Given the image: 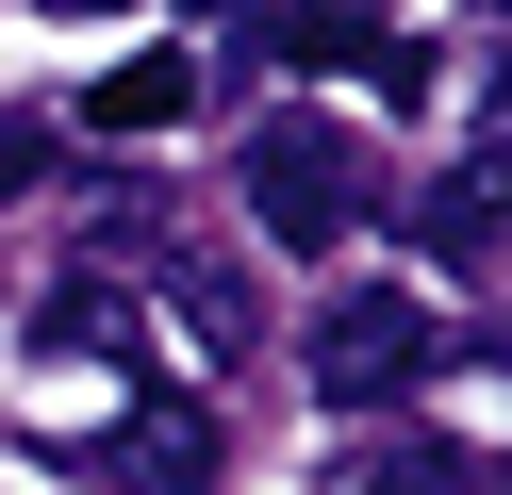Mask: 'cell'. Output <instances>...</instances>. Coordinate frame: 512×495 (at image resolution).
Instances as JSON below:
<instances>
[{
  "instance_id": "6da1fadb",
  "label": "cell",
  "mask_w": 512,
  "mask_h": 495,
  "mask_svg": "<svg viewBox=\"0 0 512 495\" xmlns=\"http://www.w3.org/2000/svg\"><path fill=\"white\" fill-rule=\"evenodd\" d=\"M248 231H265V248H347V231H364V149H347L331 116H265L248 132Z\"/></svg>"
},
{
  "instance_id": "ba28073f",
  "label": "cell",
  "mask_w": 512,
  "mask_h": 495,
  "mask_svg": "<svg viewBox=\"0 0 512 495\" xmlns=\"http://www.w3.org/2000/svg\"><path fill=\"white\" fill-rule=\"evenodd\" d=\"M430 248L446 264H496V165H446L430 182Z\"/></svg>"
},
{
  "instance_id": "5b68a950",
  "label": "cell",
  "mask_w": 512,
  "mask_h": 495,
  "mask_svg": "<svg viewBox=\"0 0 512 495\" xmlns=\"http://www.w3.org/2000/svg\"><path fill=\"white\" fill-rule=\"evenodd\" d=\"M50 347H83V363H149V314H133L116 281H67V297H50Z\"/></svg>"
},
{
  "instance_id": "9c48e42d",
  "label": "cell",
  "mask_w": 512,
  "mask_h": 495,
  "mask_svg": "<svg viewBox=\"0 0 512 495\" xmlns=\"http://www.w3.org/2000/svg\"><path fill=\"white\" fill-rule=\"evenodd\" d=\"M17 182H50V132L34 116H0V198H17Z\"/></svg>"
},
{
  "instance_id": "277c9868",
  "label": "cell",
  "mask_w": 512,
  "mask_h": 495,
  "mask_svg": "<svg viewBox=\"0 0 512 495\" xmlns=\"http://www.w3.org/2000/svg\"><path fill=\"white\" fill-rule=\"evenodd\" d=\"M166 116H199V66H182V50L100 66V99H83V132H166Z\"/></svg>"
},
{
  "instance_id": "8992f818",
  "label": "cell",
  "mask_w": 512,
  "mask_h": 495,
  "mask_svg": "<svg viewBox=\"0 0 512 495\" xmlns=\"http://www.w3.org/2000/svg\"><path fill=\"white\" fill-rule=\"evenodd\" d=\"M331 495H479V462H463V446H413V429H397V446H364Z\"/></svg>"
},
{
  "instance_id": "7a4b0ae2",
  "label": "cell",
  "mask_w": 512,
  "mask_h": 495,
  "mask_svg": "<svg viewBox=\"0 0 512 495\" xmlns=\"http://www.w3.org/2000/svg\"><path fill=\"white\" fill-rule=\"evenodd\" d=\"M314 396H331V413H397L413 380H430L446 363V330H430V297H397V281H347L331 314H314Z\"/></svg>"
},
{
  "instance_id": "30bf717a",
  "label": "cell",
  "mask_w": 512,
  "mask_h": 495,
  "mask_svg": "<svg viewBox=\"0 0 512 495\" xmlns=\"http://www.w3.org/2000/svg\"><path fill=\"white\" fill-rule=\"evenodd\" d=\"M34 17H116V0H34Z\"/></svg>"
},
{
  "instance_id": "8fae6325",
  "label": "cell",
  "mask_w": 512,
  "mask_h": 495,
  "mask_svg": "<svg viewBox=\"0 0 512 495\" xmlns=\"http://www.w3.org/2000/svg\"><path fill=\"white\" fill-rule=\"evenodd\" d=\"M215 17H248V0H215Z\"/></svg>"
},
{
  "instance_id": "52a82bcc",
  "label": "cell",
  "mask_w": 512,
  "mask_h": 495,
  "mask_svg": "<svg viewBox=\"0 0 512 495\" xmlns=\"http://www.w3.org/2000/svg\"><path fill=\"white\" fill-rule=\"evenodd\" d=\"M166 297H182V330H199V347H265V330H248V281H232V264L166 248Z\"/></svg>"
},
{
  "instance_id": "3957f363",
  "label": "cell",
  "mask_w": 512,
  "mask_h": 495,
  "mask_svg": "<svg viewBox=\"0 0 512 495\" xmlns=\"http://www.w3.org/2000/svg\"><path fill=\"white\" fill-rule=\"evenodd\" d=\"M83 479H116V495H199L215 479V413H182V396H149V413H116L100 446H67Z\"/></svg>"
}]
</instances>
